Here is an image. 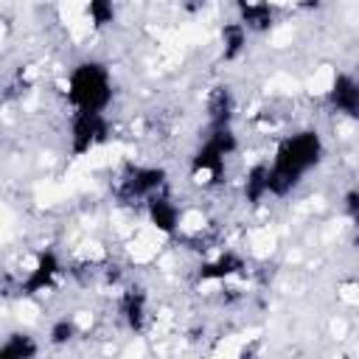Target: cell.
Here are the masks:
<instances>
[{"label": "cell", "mask_w": 359, "mask_h": 359, "mask_svg": "<svg viewBox=\"0 0 359 359\" xmlns=\"http://www.w3.org/2000/svg\"><path fill=\"white\" fill-rule=\"evenodd\" d=\"M323 160V137L314 129L294 132L280 140L272 163H266V191L269 196H286L294 191L303 177L317 168Z\"/></svg>", "instance_id": "obj_1"}, {"label": "cell", "mask_w": 359, "mask_h": 359, "mask_svg": "<svg viewBox=\"0 0 359 359\" xmlns=\"http://www.w3.org/2000/svg\"><path fill=\"white\" fill-rule=\"evenodd\" d=\"M67 101L73 112H107L112 104V76L101 62H81L67 76Z\"/></svg>", "instance_id": "obj_2"}, {"label": "cell", "mask_w": 359, "mask_h": 359, "mask_svg": "<svg viewBox=\"0 0 359 359\" xmlns=\"http://www.w3.org/2000/svg\"><path fill=\"white\" fill-rule=\"evenodd\" d=\"M160 191H165V171L157 165H126L115 182V196L123 205H146Z\"/></svg>", "instance_id": "obj_3"}, {"label": "cell", "mask_w": 359, "mask_h": 359, "mask_svg": "<svg viewBox=\"0 0 359 359\" xmlns=\"http://www.w3.org/2000/svg\"><path fill=\"white\" fill-rule=\"evenodd\" d=\"M109 135L107 112H73L70 121V149L76 157L93 151L98 143H104Z\"/></svg>", "instance_id": "obj_4"}, {"label": "cell", "mask_w": 359, "mask_h": 359, "mask_svg": "<svg viewBox=\"0 0 359 359\" xmlns=\"http://www.w3.org/2000/svg\"><path fill=\"white\" fill-rule=\"evenodd\" d=\"M59 272H62L59 258H56L53 252H42V255L36 258V264L28 269V275L20 280L17 289H20V294H25V297L39 294V292H45V289L53 286V280L59 278Z\"/></svg>", "instance_id": "obj_5"}, {"label": "cell", "mask_w": 359, "mask_h": 359, "mask_svg": "<svg viewBox=\"0 0 359 359\" xmlns=\"http://www.w3.org/2000/svg\"><path fill=\"white\" fill-rule=\"evenodd\" d=\"M328 104L334 112L339 115H348V118H356V109H359V84L351 73H337L331 87H328Z\"/></svg>", "instance_id": "obj_6"}, {"label": "cell", "mask_w": 359, "mask_h": 359, "mask_svg": "<svg viewBox=\"0 0 359 359\" xmlns=\"http://www.w3.org/2000/svg\"><path fill=\"white\" fill-rule=\"evenodd\" d=\"M146 210H149V219L154 222V227H157L160 233H174V230H180L182 213H180V208L165 196V191L154 194V196L146 202Z\"/></svg>", "instance_id": "obj_7"}, {"label": "cell", "mask_w": 359, "mask_h": 359, "mask_svg": "<svg viewBox=\"0 0 359 359\" xmlns=\"http://www.w3.org/2000/svg\"><path fill=\"white\" fill-rule=\"evenodd\" d=\"M238 22L247 31H266L275 20V8L269 0H236Z\"/></svg>", "instance_id": "obj_8"}, {"label": "cell", "mask_w": 359, "mask_h": 359, "mask_svg": "<svg viewBox=\"0 0 359 359\" xmlns=\"http://www.w3.org/2000/svg\"><path fill=\"white\" fill-rule=\"evenodd\" d=\"M121 317L126 323L129 331H143L146 320H149V300L143 294V289H126L121 294Z\"/></svg>", "instance_id": "obj_9"}, {"label": "cell", "mask_w": 359, "mask_h": 359, "mask_svg": "<svg viewBox=\"0 0 359 359\" xmlns=\"http://www.w3.org/2000/svg\"><path fill=\"white\" fill-rule=\"evenodd\" d=\"M233 93L230 87H216L208 95V126H227L233 123Z\"/></svg>", "instance_id": "obj_10"}, {"label": "cell", "mask_w": 359, "mask_h": 359, "mask_svg": "<svg viewBox=\"0 0 359 359\" xmlns=\"http://www.w3.org/2000/svg\"><path fill=\"white\" fill-rule=\"evenodd\" d=\"M244 269V261L238 258V255H233V252H219L216 258H210V261H205L202 266H199V278L202 280H224V278H230V275H238Z\"/></svg>", "instance_id": "obj_11"}, {"label": "cell", "mask_w": 359, "mask_h": 359, "mask_svg": "<svg viewBox=\"0 0 359 359\" xmlns=\"http://www.w3.org/2000/svg\"><path fill=\"white\" fill-rule=\"evenodd\" d=\"M247 28L236 20V22H227L224 28H222V56L227 59V62H233V59H238L241 53H244V48H247Z\"/></svg>", "instance_id": "obj_12"}, {"label": "cell", "mask_w": 359, "mask_h": 359, "mask_svg": "<svg viewBox=\"0 0 359 359\" xmlns=\"http://www.w3.org/2000/svg\"><path fill=\"white\" fill-rule=\"evenodd\" d=\"M244 196H247V202H252V205H258L261 199L269 196V191H266V163H258V165H252V168L247 171Z\"/></svg>", "instance_id": "obj_13"}, {"label": "cell", "mask_w": 359, "mask_h": 359, "mask_svg": "<svg viewBox=\"0 0 359 359\" xmlns=\"http://www.w3.org/2000/svg\"><path fill=\"white\" fill-rule=\"evenodd\" d=\"M39 353V345L28 334H8L0 345V356H34Z\"/></svg>", "instance_id": "obj_14"}, {"label": "cell", "mask_w": 359, "mask_h": 359, "mask_svg": "<svg viewBox=\"0 0 359 359\" xmlns=\"http://www.w3.org/2000/svg\"><path fill=\"white\" fill-rule=\"evenodd\" d=\"M87 14L93 25H109L115 20V0H87Z\"/></svg>", "instance_id": "obj_15"}, {"label": "cell", "mask_w": 359, "mask_h": 359, "mask_svg": "<svg viewBox=\"0 0 359 359\" xmlns=\"http://www.w3.org/2000/svg\"><path fill=\"white\" fill-rule=\"evenodd\" d=\"M76 337V323L73 320H67V317H62V320H56L53 325H50V339L59 345V342H70Z\"/></svg>", "instance_id": "obj_16"}, {"label": "cell", "mask_w": 359, "mask_h": 359, "mask_svg": "<svg viewBox=\"0 0 359 359\" xmlns=\"http://www.w3.org/2000/svg\"><path fill=\"white\" fill-rule=\"evenodd\" d=\"M205 3H208V0H182V6H185L188 11H199Z\"/></svg>", "instance_id": "obj_17"}]
</instances>
